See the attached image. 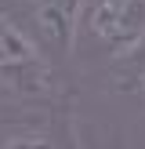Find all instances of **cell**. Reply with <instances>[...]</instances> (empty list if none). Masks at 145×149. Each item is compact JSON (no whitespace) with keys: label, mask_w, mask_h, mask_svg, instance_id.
<instances>
[{"label":"cell","mask_w":145,"mask_h":149,"mask_svg":"<svg viewBox=\"0 0 145 149\" xmlns=\"http://www.w3.org/2000/svg\"><path fill=\"white\" fill-rule=\"evenodd\" d=\"M0 4H4V0H0Z\"/></svg>","instance_id":"obj_6"},{"label":"cell","mask_w":145,"mask_h":149,"mask_svg":"<svg viewBox=\"0 0 145 149\" xmlns=\"http://www.w3.org/2000/svg\"><path fill=\"white\" fill-rule=\"evenodd\" d=\"M80 36L109 65H123L145 55V0H84ZM76 36V44H80Z\"/></svg>","instance_id":"obj_2"},{"label":"cell","mask_w":145,"mask_h":149,"mask_svg":"<svg viewBox=\"0 0 145 149\" xmlns=\"http://www.w3.org/2000/svg\"><path fill=\"white\" fill-rule=\"evenodd\" d=\"M18 11H22V22L33 29V36L58 62L76 51L84 0H18Z\"/></svg>","instance_id":"obj_3"},{"label":"cell","mask_w":145,"mask_h":149,"mask_svg":"<svg viewBox=\"0 0 145 149\" xmlns=\"http://www.w3.org/2000/svg\"><path fill=\"white\" fill-rule=\"evenodd\" d=\"M0 149H65L51 124H18L0 135Z\"/></svg>","instance_id":"obj_4"},{"label":"cell","mask_w":145,"mask_h":149,"mask_svg":"<svg viewBox=\"0 0 145 149\" xmlns=\"http://www.w3.org/2000/svg\"><path fill=\"white\" fill-rule=\"evenodd\" d=\"M113 73L123 77V80H120V91H127V95H145V55L134 58V62L116 65Z\"/></svg>","instance_id":"obj_5"},{"label":"cell","mask_w":145,"mask_h":149,"mask_svg":"<svg viewBox=\"0 0 145 149\" xmlns=\"http://www.w3.org/2000/svg\"><path fill=\"white\" fill-rule=\"evenodd\" d=\"M65 95L58 58L11 11H0V102L58 106Z\"/></svg>","instance_id":"obj_1"}]
</instances>
